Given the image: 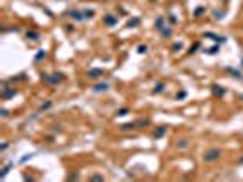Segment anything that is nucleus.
Listing matches in <instances>:
<instances>
[{"mask_svg": "<svg viewBox=\"0 0 243 182\" xmlns=\"http://www.w3.org/2000/svg\"><path fill=\"white\" fill-rule=\"evenodd\" d=\"M221 157V151L219 149H216V147H214V149H210V151H207L205 153V162H214V160H218Z\"/></svg>", "mask_w": 243, "mask_h": 182, "instance_id": "obj_1", "label": "nucleus"}, {"mask_svg": "<svg viewBox=\"0 0 243 182\" xmlns=\"http://www.w3.org/2000/svg\"><path fill=\"white\" fill-rule=\"evenodd\" d=\"M44 80H46V82L48 84H51V86H55V84H59L60 82V80L62 78H64V75H59V73H57V75H51V77H42Z\"/></svg>", "mask_w": 243, "mask_h": 182, "instance_id": "obj_2", "label": "nucleus"}, {"mask_svg": "<svg viewBox=\"0 0 243 182\" xmlns=\"http://www.w3.org/2000/svg\"><path fill=\"white\" fill-rule=\"evenodd\" d=\"M155 28H157L159 31L166 28V26H165V18H163V17H157V18H155Z\"/></svg>", "mask_w": 243, "mask_h": 182, "instance_id": "obj_3", "label": "nucleus"}, {"mask_svg": "<svg viewBox=\"0 0 243 182\" xmlns=\"http://www.w3.org/2000/svg\"><path fill=\"white\" fill-rule=\"evenodd\" d=\"M26 37H27V40H39V38H40V35H39L37 31H27Z\"/></svg>", "mask_w": 243, "mask_h": 182, "instance_id": "obj_4", "label": "nucleus"}, {"mask_svg": "<svg viewBox=\"0 0 243 182\" xmlns=\"http://www.w3.org/2000/svg\"><path fill=\"white\" fill-rule=\"evenodd\" d=\"M104 22H106L108 26H115L117 24V18L112 17V15H106V17H104Z\"/></svg>", "mask_w": 243, "mask_h": 182, "instance_id": "obj_5", "label": "nucleus"}, {"mask_svg": "<svg viewBox=\"0 0 243 182\" xmlns=\"http://www.w3.org/2000/svg\"><path fill=\"white\" fill-rule=\"evenodd\" d=\"M139 24H141V20H139V18H130L128 20V28H137Z\"/></svg>", "mask_w": 243, "mask_h": 182, "instance_id": "obj_6", "label": "nucleus"}, {"mask_svg": "<svg viewBox=\"0 0 243 182\" xmlns=\"http://www.w3.org/2000/svg\"><path fill=\"white\" fill-rule=\"evenodd\" d=\"M99 75H102V69H93V71H90V73H88V77H92V78L99 77Z\"/></svg>", "mask_w": 243, "mask_h": 182, "instance_id": "obj_7", "label": "nucleus"}, {"mask_svg": "<svg viewBox=\"0 0 243 182\" xmlns=\"http://www.w3.org/2000/svg\"><path fill=\"white\" fill-rule=\"evenodd\" d=\"M42 58H46V51H39L37 57H35V62H40Z\"/></svg>", "mask_w": 243, "mask_h": 182, "instance_id": "obj_8", "label": "nucleus"}, {"mask_svg": "<svg viewBox=\"0 0 243 182\" xmlns=\"http://www.w3.org/2000/svg\"><path fill=\"white\" fill-rule=\"evenodd\" d=\"M93 89H95V91H106V89H108V84L102 82V86H95Z\"/></svg>", "mask_w": 243, "mask_h": 182, "instance_id": "obj_9", "label": "nucleus"}, {"mask_svg": "<svg viewBox=\"0 0 243 182\" xmlns=\"http://www.w3.org/2000/svg\"><path fill=\"white\" fill-rule=\"evenodd\" d=\"M82 15H84V18H92L95 13H93V9H86L84 13H82Z\"/></svg>", "mask_w": 243, "mask_h": 182, "instance_id": "obj_10", "label": "nucleus"}, {"mask_svg": "<svg viewBox=\"0 0 243 182\" xmlns=\"http://www.w3.org/2000/svg\"><path fill=\"white\" fill-rule=\"evenodd\" d=\"M212 91L216 93V95H223V93H225V91H223V87H218V86H214V87H212Z\"/></svg>", "mask_w": 243, "mask_h": 182, "instance_id": "obj_11", "label": "nucleus"}, {"mask_svg": "<svg viewBox=\"0 0 243 182\" xmlns=\"http://www.w3.org/2000/svg\"><path fill=\"white\" fill-rule=\"evenodd\" d=\"M165 133H166V129H165V127H161V129H157V131H155V137H163Z\"/></svg>", "mask_w": 243, "mask_h": 182, "instance_id": "obj_12", "label": "nucleus"}, {"mask_svg": "<svg viewBox=\"0 0 243 182\" xmlns=\"http://www.w3.org/2000/svg\"><path fill=\"white\" fill-rule=\"evenodd\" d=\"M161 31H163V37H170V33H172L170 28H165V29H161Z\"/></svg>", "mask_w": 243, "mask_h": 182, "instance_id": "obj_13", "label": "nucleus"}, {"mask_svg": "<svg viewBox=\"0 0 243 182\" xmlns=\"http://www.w3.org/2000/svg\"><path fill=\"white\" fill-rule=\"evenodd\" d=\"M9 170H11V164H8V166H6L4 170H2V173H0V175H2V177H6V173H8Z\"/></svg>", "mask_w": 243, "mask_h": 182, "instance_id": "obj_14", "label": "nucleus"}, {"mask_svg": "<svg viewBox=\"0 0 243 182\" xmlns=\"http://www.w3.org/2000/svg\"><path fill=\"white\" fill-rule=\"evenodd\" d=\"M117 115H128V109H126V107H123V109H119V111H117Z\"/></svg>", "mask_w": 243, "mask_h": 182, "instance_id": "obj_15", "label": "nucleus"}, {"mask_svg": "<svg viewBox=\"0 0 243 182\" xmlns=\"http://www.w3.org/2000/svg\"><path fill=\"white\" fill-rule=\"evenodd\" d=\"M203 8H196V13H194V15H196V17H199V15H203Z\"/></svg>", "mask_w": 243, "mask_h": 182, "instance_id": "obj_16", "label": "nucleus"}, {"mask_svg": "<svg viewBox=\"0 0 243 182\" xmlns=\"http://www.w3.org/2000/svg\"><path fill=\"white\" fill-rule=\"evenodd\" d=\"M137 51H139V53H144V51H146V46H139Z\"/></svg>", "mask_w": 243, "mask_h": 182, "instance_id": "obj_17", "label": "nucleus"}, {"mask_svg": "<svg viewBox=\"0 0 243 182\" xmlns=\"http://www.w3.org/2000/svg\"><path fill=\"white\" fill-rule=\"evenodd\" d=\"M177 147H186V140H181V144H177Z\"/></svg>", "mask_w": 243, "mask_h": 182, "instance_id": "obj_18", "label": "nucleus"}]
</instances>
